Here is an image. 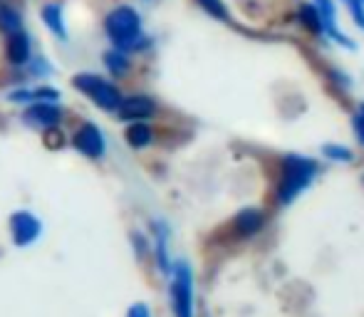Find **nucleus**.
Returning a JSON list of instances; mask_svg holds the SVG:
<instances>
[{"label":"nucleus","instance_id":"obj_19","mask_svg":"<svg viewBox=\"0 0 364 317\" xmlns=\"http://www.w3.org/2000/svg\"><path fill=\"white\" fill-rule=\"evenodd\" d=\"M345 3H347V8H350V13L355 15L357 25L364 28V0H345Z\"/></svg>","mask_w":364,"mask_h":317},{"label":"nucleus","instance_id":"obj_20","mask_svg":"<svg viewBox=\"0 0 364 317\" xmlns=\"http://www.w3.org/2000/svg\"><path fill=\"white\" fill-rule=\"evenodd\" d=\"M355 131H357V136H360V141L364 144V104L360 107V112L355 114Z\"/></svg>","mask_w":364,"mask_h":317},{"label":"nucleus","instance_id":"obj_21","mask_svg":"<svg viewBox=\"0 0 364 317\" xmlns=\"http://www.w3.org/2000/svg\"><path fill=\"white\" fill-rule=\"evenodd\" d=\"M127 317H151V313H149V308L144 303H136V305H132V308H129Z\"/></svg>","mask_w":364,"mask_h":317},{"label":"nucleus","instance_id":"obj_18","mask_svg":"<svg viewBox=\"0 0 364 317\" xmlns=\"http://www.w3.org/2000/svg\"><path fill=\"white\" fill-rule=\"evenodd\" d=\"M198 5H201L206 13H211L213 18H218V20L228 18V10H225L223 0H198Z\"/></svg>","mask_w":364,"mask_h":317},{"label":"nucleus","instance_id":"obj_12","mask_svg":"<svg viewBox=\"0 0 364 317\" xmlns=\"http://www.w3.org/2000/svg\"><path fill=\"white\" fill-rule=\"evenodd\" d=\"M43 20L48 23V28L53 30L58 38H65V25H63V8L58 3H50L43 8Z\"/></svg>","mask_w":364,"mask_h":317},{"label":"nucleus","instance_id":"obj_4","mask_svg":"<svg viewBox=\"0 0 364 317\" xmlns=\"http://www.w3.org/2000/svg\"><path fill=\"white\" fill-rule=\"evenodd\" d=\"M73 82H75L77 90L87 92V95L95 100V104L102 107V109H114V107H119L122 95L114 85H109V82L95 77V75H77Z\"/></svg>","mask_w":364,"mask_h":317},{"label":"nucleus","instance_id":"obj_3","mask_svg":"<svg viewBox=\"0 0 364 317\" xmlns=\"http://www.w3.org/2000/svg\"><path fill=\"white\" fill-rule=\"evenodd\" d=\"M171 303L176 317H193V275L186 263H176L173 268Z\"/></svg>","mask_w":364,"mask_h":317},{"label":"nucleus","instance_id":"obj_11","mask_svg":"<svg viewBox=\"0 0 364 317\" xmlns=\"http://www.w3.org/2000/svg\"><path fill=\"white\" fill-rule=\"evenodd\" d=\"M8 60L13 65H25L30 60V40L23 33L10 35L8 40Z\"/></svg>","mask_w":364,"mask_h":317},{"label":"nucleus","instance_id":"obj_5","mask_svg":"<svg viewBox=\"0 0 364 317\" xmlns=\"http://www.w3.org/2000/svg\"><path fill=\"white\" fill-rule=\"evenodd\" d=\"M10 231H13L15 243L28 245V243H33V240L40 236V221L28 211L15 213L13 221H10Z\"/></svg>","mask_w":364,"mask_h":317},{"label":"nucleus","instance_id":"obj_16","mask_svg":"<svg viewBox=\"0 0 364 317\" xmlns=\"http://www.w3.org/2000/svg\"><path fill=\"white\" fill-rule=\"evenodd\" d=\"M107 68H109L112 75H124L127 68H129V63H127V58L119 53V50H114V53H107Z\"/></svg>","mask_w":364,"mask_h":317},{"label":"nucleus","instance_id":"obj_8","mask_svg":"<svg viewBox=\"0 0 364 317\" xmlns=\"http://www.w3.org/2000/svg\"><path fill=\"white\" fill-rule=\"evenodd\" d=\"M119 117L122 119H146V117L154 114V102L149 97H141V95H134V97H127V100L119 102Z\"/></svg>","mask_w":364,"mask_h":317},{"label":"nucleus","instance_id":"obj_14","mask_svg":"<svg viewBox=\"0 0 364 317\" xmlns=\"http://www.w3.org/2000/svg\"><path fill=\"white\" fill-rule=\"evenodd\" d=\"M127 141H129L132 146H136V149H141V146H146L149 141H151V129H149L146 124H132L129 129H127Z\"/></svg>","mask_w":364,"mask_h":317},{"label":"nucleus","instance_id":"obj_17","mask_svg":"<svg viewBox=\"0 0 364 317\" xmlns=\"http://www.w3.org/2000/svg\"><path fill=\"white\" fill-rule=\"evenodd\" d=\"M322 154L335 158V161H352V149L340 146V144H325L322 146Z\"/></svg>","mask_w":364,"mask_h":317},{"label":"nucleus","instance_id":"obj_15","mask_svg":"<svg viewBox=\"0 0 364 317\" xmlns=\"http://www.w3.org/2000/svg\"><path fill=\"white\" fill-rule=\"evenodd\" d=\"M300 18H302V23H305V28H310L312 33H322L320 15H317L315 5H302V8H300Z\"/></svg>","mask_w":364,"mask_h":317},{"label":"nucleus","instance_id":"obj_9","mask_svg":"<svg viewBox=\"0 0 364 317\" xmlns=\"http://www.w3.org/2000/svg\"><path fill=\"white\" fill-rule=\"evenodd\" d=\"M315 10H317V15H320L322 33H327L340 45H350L345 35L340 33V28H337V15H335V5H332V0H315Z\"/></svg>","mask_w":364,"mask_h":317},{"label":"nucleus","instance_id":"obj_6","mask_svg":"<svg viewBox=\"0 0 364 317\" xmlns=\"http://www.w3.org/2000/svg\"><path fill=\"white\" fill-rule=\"evenodd\" d=\"M75 144L77 149L82 151V154H87L90 158H97L105 154V136H102V131L97 129L95 124H85L80 131H77L75 136Z\"/></svg>","mask_w":364,"mask_h":317},{"label":"nucleus","instance_id":"obj_13","mask_svg":"<svg viewBox=\"0 0 364 317\" xmlns=\"http://www.w3.org/2000/svg\"><path fill=\"white\" fill-rule=\"evenodd\" d=\"M0 28L8 35H18L23 30V20H20V13L8 5H0Z\"/></svg>","mask_w":364,"mask_h":317},{"label":"nucleus","instance_id":"obj_1","mask_svg":"<svg viewBox=\"0 0 364 317\" xmlns=\"http://www.w3.org/2000/svg\"><path fill=\"white\" fill-rule=\"evenodd\" d=\"M317 173V161L300 154H288L283 158V168H280V181H278V203L288 206L295 201L302 191L312 183Z\"/></svg>","mask_w":364,"mask_h":317},{"label":"nucleus","instance_id":"obj_10","mask_svg":"<svg viewBox=\"0 0 364 317\" xmlns=\"http://www.w3.org/2000/svg\"><path fill=\"white\" fill-rule=\"evenodd\" d=\"M233 226L238 236H243V238L255 236V233L263 228V213H260L258 208H245V211H240L238 216H235Z\"/></svg>","mask_w":364,"mask_h":317},{"label":"nucleus","instance_id":"obj_7","mask_svg":"<svg viewBox=\"0 0 364 317\" xmlns=\"http://www.w3.org/2000/svg\"><path fill=\"white\" fill-rule=\"evenodd\" d=\"M60 119H63V112H60V107L48 104V102L33 104L28 112H25V122H28V124H33V127H40V129H50V127H55Z\"/></svg>","mask_w":364,"mask_h":317},{"label":"nucleus","instance_id":"obj_2","mask_svg":"<svg viewBox=\"0 0 364 317\" xmlns=\"http://www.w3.org/2000/svg\"><path fill=\"white\" fill-rule=\"evenodd\" d=\"M105 30L119 48H139V40H144L141 38L139 13L134 8H129V5H122V8L112 10L107 15Z\"/></svg>","mask_w":364,"mask_h":317}]
</instances>
